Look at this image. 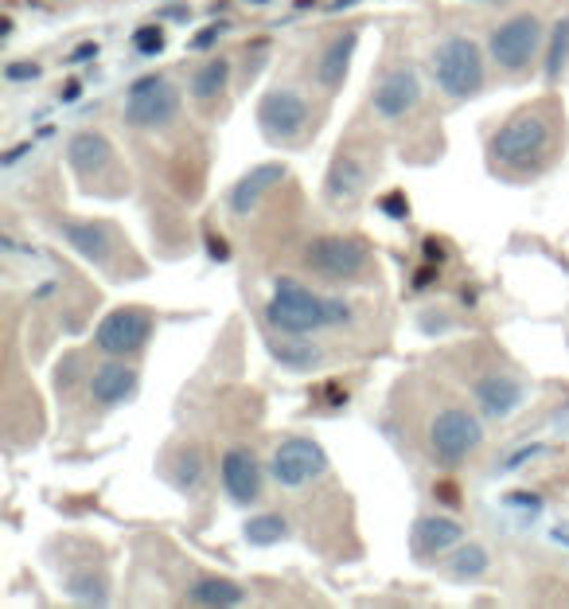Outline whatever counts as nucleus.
<instances>
[{
  "label": "nucleus",
  "mask_w": 569,
  "mask_h": 609,
  "mask_svg": "<svg viewBox=\"0 0 569 609\" xmlns=\"http://www.w3.org/2000/svg\"><path fill=\"white\" fill-rule=\"evenodd\" d=\"M561 133H566V126H561V110L554 101H538V106L511 114L487 141L492 169L515 180L538 177L558 161Z\"/></svg>",
  "instance_id": "nucleus-1"
},
{
  "label": "nucleus",
  "mask_w": 569,
  "mask_h": 609,
  "mask_svg": "<svg viewBox=\"0 0 569 609\" xmlns=\"http://www.w3.org/2000/svg\"><path fill=\"white\" fill-rule=\"evenodd\" d=\"M266 321L284 336H312L320 329H335V324L352 321V304L340 301V297L312 293L297 278H277L266 304Z\"/></svg>",
  "instance_id": "nucleus-2"
},
{
  "label": "nucleus",
  "mask_w": 569,
  "mask_h": 609,
  "mask_svg": "<svg viewBox=\"0 0 569 609\" xmlns=\"http://www.w3.org/2000/svg\"><path fill=\"white\" fill-rule=\"evenodd\" d=\"M429 71H433V83L444 98L464 101L476 98L487 83V60L480 51L476 40L469 35H444L433 47V60H429Z\"/></svg>",
  "instance_id": "nucleus-3"
},
{
  "label": "nucleus",
  "mask_w": 569,
  "mask_h": 609,
  "mask_svg": "<svg viewBox=\"0 0 569 609\" xmlns=\"http://www.w3.org/2000/svg\"><path fill=\"white\" fill-rule=\"evenodd\" d=\"M426 441H429V457H433L437 466L457 469L484 446V426H480V418L472 415L469 406H441L429 418Z\"/></svg>",
  "instance_id": "nucleus-4"
},
{
  "label": "nucleus",
  "mask_w": 569,
  "mask_h": 609,
  "mask_svg": "<svg viewBox=\"0 0 569 609\" xmlns=\"http://www.w3.org/2000/svg\"><path fill=\"white\" fill-rule=\"evenodd\" d=\"M546 28L535 12H515L507 17L487 40V51H492V63L503 71V75H523V71L535 67L538 51H543Z\"/></svg>",
  "instance_id": "nucleus-5"
},
{
  "label": "nucleus",
  "mask_w": 569,
  "mask_h": 609,
  "mask_svg": "<svg viewBox=\"0 0 569 609\" xmlns=\"http://www.w3.org/2000/svg\"><path fill=\"white\" fill-rule=\"evenodd\" d=\"M184 94L168 75H141L126 94V121L133 129H164L180 118Z\"/></svg>",
  "instance_id": "nucleus-6"
},
{
  "label": "nucleus",
  "mask_w": 569,
  "mask_h": 609,
  "mask_svg": "<svg viewBox=\"0 0 569 609\" xmlns=\"http://www.w3.org/2000/svg\"><path fill=\"white\" fill-rule=\"evenodd\" d=\"M312 126V110H309V98L293 86H281L277 83L273 90L261 94L258 101V129L266 141L273 145H297Z\"/></svg>",
  "instance_id": "nucleus-7"
},
{
  "label": "nucleus",
  "mask_w": 569,
  "mask_h": 609,
  "mask_svg": "<svg viewBox=\"0 0 569 609\" xmlns=\"http://www.w3.org/2000/svg\"><path fill=\"white\" fill-rule=\"evenodd\" d=\"M67 164L78 180H83L86 192H101V184H121V164H118V149L106 133L98 129H78L67 141Z\"/></svg>",
  "instance_id": "nucleus-8"
},
{
  "label": "nucleus",
  "mask_w": 569,
  "mask_h": 609,
  "mask_svg": "<svg viewBox=\"0 0 569 609\" xmlns=\"http://www.w3.org/2000/svg\"><path fill=\"white\" fill-rule=\"evenodd\" d=\"M304 266L324 281H363V274L371 270V254L359 238L320 235L304 250Z\"/></svg>",
  "instance_id": "nucleus-9"
},
{
  "label": "nucleus",
  "mask_w": 569,
  "mask_h": 609,
  "mask_svg": "<svg viewBox=\"0 0 569 609\" xmlns=\"http://www.w3.org/2000/svg\"><path fill=\"white\" fill-rule=\"evenodd\" d=\"M152 313H144L141 304H121L114 313H106L94 329V348L109 360H129V355L144 352V344L152 340Z\"/></svg>",
  "instance_id": "nucleus-10"
},
{
  "label": "nucleus",
  "mask_w": 569,
  "mask_h": 609,
  "mask_svg": "<svg viewBox=\"0 0 569 609\" xmlns=\"http://www.w3.org/2000/svg\"><path fill=\"white\" fill-rule=\"evenodd\" d=\"M328 473V453L320 441L312 438H284L281 446L269 457V477H273L281 489H304V484L320 481Z\"/></svg>",
  "instance_id": "nucleus-11"
},
{
  "label": "nucleus",
  "mask_w": 569,
  "mask_h": 609,
  "mask_svg": "<svg viewBox=\"0 0 569 609\" xmlns=\"http://www.w3.org/2000/svg\"><path fill=\"white\" fill-rule=\"evenodd\" d=\"M421 106V78L410 63H394L383 78L375 83V94H371V110H375L378 121L386 126H398L406 121L414 110Z\"/></svg>",
  "instance_id": "nucleus-12"
},
{
  "label": "nucleus",
  "mask_w": 569,
  "mask_h": 609,
  "mask_svg": "<svg viewBox=\"0 0 569 609\" xmlns=\"http://www.w3.org/2000/svg\"><path fill=\"white\" fill-rule=\"evenodd\" d=\"M218 477H223L226 496L235 504H258L261 489H266V477H261L258 457L250 446H230L218 461Z\"/></svg>",
  "instance_id": "nucleus-13"
},
{
  "label": "nucleus",
  "mask_w": 569,
  "mask_h": 609,
  "mask_svg": "<svg viewBox=\"0 0 569 609\" xmlns=\"http://www.w3.org/2000/svg\"><path fill=\"white\" fill-rule=\"evenodd\" d=\"M60 235L67 238V246L75 254H83L86 263L101 266L109 270V258L118 246H129L121 243V235L114 231V223H101V220H71V223H60Z\"/></svg>",
  "instance_id": "nucleus-14"
},
{
  "label": "nucleus",
  "mask_w": 569,
  "mask_h": 609,
  "mask_svg": "<svg viewBox=\"0 0 569 609\" xmlns=\"http://www.w3.org/2000/svg\"><path fill=\"white\" fill-rule=\"evenodd\" d=\"M367 184H371V169L359 161V157H355L352 149H344V145H340V152H335L332 164H328L324 200L332 203V207H352V203L363 200Z\"/></svg>",
  "instance_id": "nucleus-15"
},
{
  "label": "nucleus",
  "mask_w": 569,
  "mask_h": 609,
  "mask_svg": "<svg viewBox=\"0 0 569 609\" xmlns=\"http://www.w3.org/2000/svg\"><path fill=\"white\" fill-rule=\"evenodd\" d=\"M472 398H476V406L487 418H500L503 423V418H511L527 403V383L515 380L511 372H487L472 383Z\"/></svg>",
  "instance_id": "nucleus-16"
},
{
  "label": "nucleus",
  "mask_w": 569,
  "mask_h": 609,
  "mask_svg": "<svg viewBox=\"0 0 569 609\" xmlns=\"http://www.w3.org/2000/svg\"><path fill=\"white\" fill-rule=\"evenodd\" d=\"M355 47H359V28H344V32H335L332 40L324 43V51L316 55V67H312L320 90L335 94L340 86L347 83V71H352Z\"/></svg>",
  "instance_id": "nucleus-17"
},
{
  "label": "nucleus",
  "mask_w": 569,
  "mask_h": 609,
  "mask_svg": "<svg viewBox=\"0 0 569 609\" xmlns=\"http://www.w3.org/2000/svg\"><path fill=\"white\" fill-rule=\"evenodd\" d=\"M137 383H141V372L129 360H109V364L94 367L90 398L98 406H121L126 398L137 395Z\"/></svg>",
  "instance_id": "nucleus-18"
},
{
  "label": "nucleus",
  "mask_w": 569,
  "mask_h": 609,
  "mask_svg": "<svg viewBox=\"0 0 569 609\" xmlns=\"http://www.w3.org/2000/svg\"><path fill=\"white\" fill-rule=\"evenodd\" d=\"M281 180H284V164H258V169H250L235 188H230V200H226L230 203V212H235L238 220L254 215V207L261 203V195L273 192Z\"/></svg>",
  "instance_id": "nucleus-19"
},
{
  "label": "nucleus",
  "mask_w": 569,
  "mask_h": 609,
  "mask_svg": "<svg viewBox=\"0 0 569 609\" xmlns=\"http://www.w3.org/2000/svg\"><path fill=\"white\" fill-rule=\"evenodd\" d=\"M464 539V524L452 516H421L414 524V555L418 558H433L452 551Z\"/></svg>",
  "instance_id": "nucleus-20"
},
{
  "label": "nucleus",
  "mask_w": 569,
  "mask_h": 609,
  "mask_svg": "<svg viewBox=\"0 0 569 609\" xmlns=\"http://www.w3.org/2000/svg\"><path fill=\"white\" fill-rule=\"evenodd\" d=\"M192 606H218V609H230V606H243L246 590L235 583V578H218V575H203L187 586L184 594Z\"/></svg>",
  "instance_id": "nucleus-21"
},
{
  "label": "nucleus",
  "mask_w": 569,
  "mask_h": 609,
  "mask_svg": "<svg viewBox=\"0 0 569 609\" xmlns=\"http://www.w3.org/2000/svg\"><path fill=\"white\" fill-rule=\"evenodd\" d=\"M63 590L83 606H106L109 601V575L106 567H78L63 578Z\"/></svg>",
  "instance_id": "nucleus-22"
},
{
  "label": "nucleus",
  "mask_w": 569,
  "mask_h": 609,
  "mask_svg": "<svg viewBox=\"0 0 569 609\" xmlns=\"http://www.w3.org/2000/svg\"><path fill=\"white\" fill-rule=\"evenodd\" d=\"M226 83H230V60L215 55V60H207L203 67H195V75H192V83H187V90H192L195 101H215L218 94L226 90Z\"/></svg>",
  "instance_id": "nucleus-23"
},
{
  "label": "nucleus",
  "mask_w": 569,
  "mask_h": 609,
  "mask_svg": "<svg viewBox=\"0 0 569 609\" xmlns=\"http://www.w3.org/2000/svg\"><path fill=\"white\" fill-rule=\"evenodd\" d=\"M487 567H492V558H487V551L480 547V543H469V547H457L449 558H444V575H449V578H461V583L487 575Z\"/></svg>",
  "instance_id": "nucleus-24"
},
{
  "label": "nucleus",
  "mask_w": 569,
  "mask_h": 609,
  "mask_svg": "<svg viewBox=\"0 0 569 609\" xmlns=\"http://www.w3.org/2000/svg\"><path fill=\"white\" fill-rule=\"evenodd\" d=\"M569 63V17H561L550 32V47H546V83H558L561 71Z\"/></svg>",
  "instance_id": "nucleus-25"
},
{
  "label": "nucleus",
  "mask_w": 569,
  "mask_h": 609,
  "mask_svg": "<svg viewBox=\"0 0 569 609\" xmlns=\"http://www.w3.org/2000/svg\"><path fill=\"white\" fill-rule=\"evenodd\" d=\"M243 535L250 547H273V543H281L289 535V527H284L281 516H254Z\"/></svg>",
  "instance_id": "nucleus-26"
},
{
  "label": "nucleus",
  "mask_w": 569,
  "mask_h": 609,
  "mask_svg": "<svg viewBox=\"0 0 569 609\" xmlns=\"http://www.w3.org/2000/svg\"><path fill=\"white\" fill-rule=\"evenodd\" d=\"M269 348H273V355L281 360L284 367H293V372H304V367H312L320 360L316 352H312L309 344H293V340H284V344H277V340H269Z\"/></svg>",
  "instance_id": "nucleus-27"
},
{
  "label": "nucleus",
  "mask_w": 569,
  "mask_h": 609,
  "mask_svg": "<svg viewBox=\"0 0 569 609\" xmlns=\"http://www.w3.org/2000/svg\"><path fill=\"white\" fill-rule=\"evenodd\" d=\"M200 477H203V457H200V449H195V446H187L184 453H180V469H176V489L192 492L195 484H200Z\"/></svg>",
  "instance_id": "nucleus-28"
},
{
  "label": "nucleus",
  "mask_w": 569,
  "mask_h": 609,
  "mask_svg": "<svg viewBox=\"0 0 569 609\" xmlns=\"http://www.w3.org/2000/svg\"><path fill=\"white\" fill-rule=\"evenodd\" d=\"M164 43H168V35H164V28L160 24H144V28H137L133 32V47L141 51V55H160Z\"/></svg>",
  "instance_id": "nucleus-29"
},
{
  "label": "nucleus",
  "mask_w": 569,
  "mask_h": 609,
  "mask_svg": "<svg viewBox=\"0 0 569 609\" xmlns=\"http://www.w3.org/2000/svg\"><path fill=\"white\" fill-rule=\"evenodd\" d=\"M40 75H43V67L35 60H12V63H4V78H9V83H35Z\"/></svg>",
  "instance_id": "nucleus-30"
},
{
  "label": "nucleus",
  "mask_w": 569,
  "mask_h": 609,
  "mask_svg": "<svg viewBox=\"0 0 569 609\" xmlns=\"http://www.w3.org/2000/svg\"><path fill=\"white\" fill-rule=\"evenodd\" d=\"M378 207H383L390 220H406V215H410V200H406V192L383 195V200H378Z\"/></svg>",
  "instance_id": "nucleus-31"
},
{
  "label": "nucleus",
  "mask_w": 569,
  "mask_h": 609,
  "mask_svg": "<svg viewBox=\"0 0 569 609\" xmlns=\"http://www.w3.org/2000/svg\"><path fill=\"white\" fill-rule=\"evenodd\" d=\"M223 32H226V24H223V20H218V24H207V28H203L200 35H192V47H195V51L211 47V43H215V40H218V35H223Z\"/></svg>",
  "instance_id": "nucleus-32"
},
{
  "label": "nucleus",
  "mask_w": 569,
  "mask_h": 609,
  "mask_svg": "<svg viewBox=\"0 0 569 609\" xmlns=\"http://www.w3.org/2000/svg\"><path fill=\"white\" fill-rule=\"evenodd\" d=\"M86 60H98V43H78V47L75 51H71V55H67V63H86Z\"/></svg>",
  "instance_id": "nucleus-33"
},
{
  "label": "nucleus",
  "mask_w": 569,
  "mask_h": 609,
  "mask_svg": "<svg viewBox=\"0 0 569 609\" xmlns=\"http://www.w3.org/2000/svg\"><path fill=\"white\" fill-rule=\"evenodd\" d=\"M538 449H543V446H527V449H519V453H515V457H507V466H503V469H519L523 461H530V457H538Z\"/></svg>",
  "instance_id": "nucleus-34"
},
{
  "label": "nucleus",
  "mask_w": 569,
  "mask_h": 609,
  "mask_svg": "<svg viewBox=\"0 0 569 609\" xmlns=\"http://www.w3.org/2000/svg\"><path fill=\"white\" fill-rule=\"evenodd\" d=\"M207 254L215 258V263H226V258H230V250H226L223 238H207Z\"/></svg>",
  "instance_id": "nucleus-35"
},
{
  "label": "nucleus",
  "mask_w": 569,
  "mask_h": 609,
  "mask_svg": "<svg viewBox=\"0 0 569 609\" xmlns=\"http://www.w3.org/2000/svg\"><path fill=\"white\" fill-rule=\"evenodd\" d=\"M78 94H83V86H78V83H67V86H63L60 98H63V101H78Z\"/></svg>",
  "instance_id": "nucleus-36"
},
{
  "label": "nucleus",
  "mask_w": 569,
  "mask_h": 609,
  "mask_svg": "<svg viewBox=\"0 0 569 609\" xmlns=\"http://www.w3.org/2000/svg\"><path fill=\"white\" fill-rule=\"evenodd\" d=\"M429 281H433V270L426 266V270H418V278H414V289H426Z\"/></svg>",
  "instance_id": "nucleus-37"
},
{
  "label": "nucleus",
  "mask_w": 569,
  "mask_h": 609,
  "mask_svg": "<svg viewBox=\"0 0 569 609\" xmlns=\"http://www.w3.org/2000/svg\"><path fill=\"white\" fill-rule=\"evenodd\" d=\"M426 258H437V263H441V258H444L441 243H433V238H429V243H426Z\"/></svg>",
  "instance_id": "nucleus-38"
},
{
  "label": "nucleus",
  "mask_w": 569,
  "mask_h": 609,
  "mask_svg": "<svg viewBox=\"0 0 569 609\" xmlns=\"http://www.w3.org/2000/svg\"><path fill=\"white\" fill-rule=\"evenodd\" d=\"M437 492H441L444 504H457V500H461V496H457V489H452V484H441V489H437Z\"/></svg>",
  "instance_id": "nucleus-39"
},
{
  "label": "nucleus",
  "mask_w": 569,
  "mask_h": 609,
  "mask_svg": "<svg viewBox=\"0 0 569 609\" xmlns=\"http://www.w3.org/2000/svg\"><path fill=\"white\" fill-rule=\"evenodd\" d=\"M352 4H359V0H332V12H340V9H352Z\"/></svg>",
  "instance_id": "nucleus-40"
},
{
  "label": "nucleus",
  "mask_w": 569,
  "mask_h": 609,
  "mask_svg": "<svg viewBox=\"0 0 569 609\" xmlns=\"http://www.w3.org/2000/svg\"><path fill=\"white\" fill-rule=\"evenodd\" d=\"M246 4H254V9H261V4H269V0H246Z\"/></svg>",
  "instance_id": "nucleus-41"
},
{
  "label": "nucleus",
  "mask_w": 569,
  "mask_h": 609,
  "mask_svg": "<svg viewBox=\"0 0 569 609\" xmlns=\"http://www.w3.org/2000/svg\"><path fill=\"white\" fill-rule=\"evenodd\" d=\"M55 4H71V0H55Z\"/></svg>",
  "instance_id": "nucleus-42"
}]
</instances>
